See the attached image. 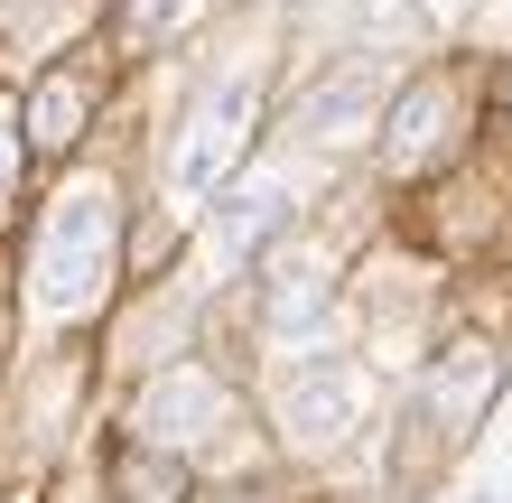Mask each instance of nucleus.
<instances>
[{
	"mask_svg": "<svg viewBox=\"0 0 512 503\" xmlns=\"http://www.w3.org/2000/svg\"><path fill=\"white\" fill-rule=\"evenodd\" d=\"M364 401H373V382L345 364V354H308L289 382H280V420L308 438V448H336V438L364 420Z\"/></svg>",
	"mask_w": 512,
	"mask_h": 503,
	"instance_id": "nucleus-1",
	"label": "nucleus"
},
{
	"mask_svg": "<svg viewBox=\"0 0 512 503\" xmlns=\"http://www.w3.org/2000/svg\"><path fill=\"white\" fill-rule=\"evenodd\" d=\"M494 345H447L429 373H419V429H438V438H466L475 420H485V401H494Z\"/></svg>",
	"mask_w": 512,
	"mask_h": 503,
	"instance_id": "nucleus-2",
	"label": "nucleus"
},
{
	"mask_svg": "<svg viewBox=\"0 0 512 503\" xmlns=\"http://www.w3.org/2000/svg\"><path fill=\"white\" fill-rule=\"evenodd\" d=\"M103 261H112V196L75 187V196H66V215L47 224V271H56V280H47V299H56V308H75V299H84V280H94Z\"/></svg>",
	"mask_w": 512,
	"mask_h": 503,
	"instance_id": "nucleus-3",
	"label": "nucleus"
},
{
	"mask_svg": "<svg viewBox=\"0 0 512 503\" xmlns=\"http://www.w3.org/2000/svg\"><path fill=\"white\" fill-rule=\"evenodd\" d=\"M382 103H391V75H373V66H345L336 84H317V94L298 103V131H308L317 150H345V140H364V131L382 122Z\"/></svg>",
	"mask_w": 512,
	"mask_h": 503,
	"instance_id": "nucleus-4",
	"label": "nucleus"
},
{
	"mask_svg": "<svg viewBox=\"0 0 512 503\" xmlns=\"http://www.w3.org/2000/svg\"><path fill=\"white\" fill-rule=\"evenodd\" d=\"M84 112H94V84H84V66H47L38 84H28V103H19V150H38V159H66L75 140H84Z\"/></svg>",
	"mask_w": 512,
	"mask_h": 503,
	"instance_id": "nucleus-5",
	"label": "nucleus"
},
{
	"mask_svg": "<svg viewBox=\"0 0 512 503\" xmlns=\"http://www.w3.org/2000/svg\"><path fill=\"white\" fill-rule=\"evenodd\" d=\"M447 112H457V84L447 75L401 84V94L382 103V122H373V131H391V168H419L429 150H447Z\"/></svg>",
	"mask_w": 512,
	"mask_h": 503,
	"instance_id": "nucleus-6",
	"label": "nucleus"
},
{
	"mask_svg": "<svg viewBox=\"0 0 512 503\" xmlns=\"http://www.w3.org/2000/svg\"><path fill=\"white\" fill-rule=\"evenodd\" d=\"M224 410H233V401H224V382H215V373L177 364L159 392H149V448H187V438H205Z\"/></svg>",
	"mask_w": 512,
	"mask_h": 503,
	"instance_id": "nucleus-7",
	"label": "nucleus"
},
{
	"mask_svg": "<svg viewBox=\"0 0 512 503\" xmlns=\"http://www.w3.org/2000/svg\"><path fill=\"white\" fill-rule=\"evenodd\" d=\"M243 112H252V84H224L215 112H205V131L177 150V177H187V187H215V177H224V159L243 150Z\"/></svg>",
	"mask_w": 512,
	"mask_h": 503,
	"instance_id": "nucleus-8",
	"label": "nucleus"
},
{
	"mask_svg": "<svg viewBox=\"0 0 512 503\" xmlns=\"http://www.w3.org/2000/svg\"><path fill=\"white\" fill-rule=\"evenodd\" d=\"M317 317H326V280H317V271H298V261H289V271L270 280V336H308Z\"/></svg>",
	"mask_w": 512,
	"mask_h": 503,
	"instance_id": "nucleus-9",
	"label": "nucleus"
},
{
	"mask_svg": "<svg viewBox=\"0 0 512 503\" xmlns=\"http://www.w3.org/2000/svg\"><path fill=\"white\" fill-rule=\"evenodd\" d=\"M122 503H187V476L159 448H122Z\"/></svg>",
	"mask_w": 512,
	"mask_h": 503,
	"instance_id": "nucleus-10",
	"label": "nucleus"
},
{
	"mask_svg": "<svg viewBox=\"0 0 512 503\" xmlns=\"http://www.w3.org/2000/svg\"><path fill=\"white\" fill-rule=\"evenodd\" d=\"M280 233V187H252V196H233V215H224V243L233 252H252V243H270Z\"/></svg>",
	"mask_w": 512,
	"mask_h": 503,
	"instance_id": "nucleus-11",
	"label": "nucleus"
},
{
	"mask_svg": "<svg viewBox=\"0 0 512 503\" xmlns=\"http://www.w3.org/2000/svg\"><path fill=\"white\" fill-rule=\"evenodd\" d=\"M168 10H177V0H122V38H159V28H168Z\"/></svg>",
	"mask_w": 512,
	"mask_h": 503,
	"instance_id": "nucleus-12",
	"label": "nucleus"
},
{
	"mask_svg": "<svg viewBox=\"0 0 512 503\" xmlns=\"http://www.w3.org/2000/svg\"><path fill=\"white\" fill-rule=\"evenodd\" d=\"M503 112H512V75H503Z\"/></svg>",
	"mask_w": 512,
	"mask_h": 503,
	"instance_id": "nucleus-13",
	"label": "nucleus"
},
{
	"mask_svg": "<svg viewBox=\"0 0 512 503\" xmlns=\"http://www.w3.org/2000/svg\"><path fill=\"white\" fill-rule=\"evenodd\" d=\"M475 503H494V494H475Z\"/></svg>",
	"mask_w": 512,
	"mask_h": 503,
	"instance_id": "nucleus-14",
	"label": "nucleus"
}]
</instances>
